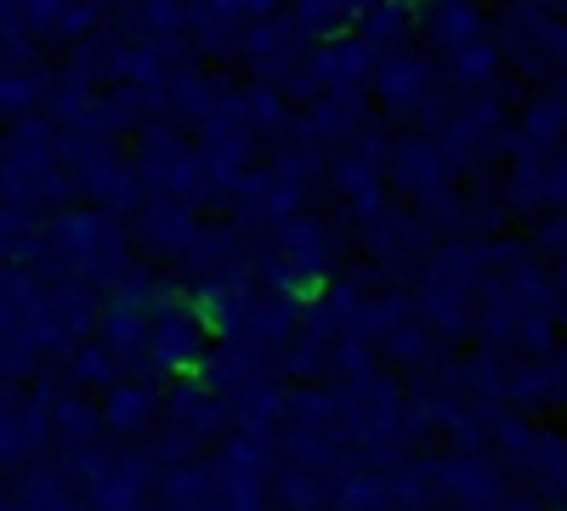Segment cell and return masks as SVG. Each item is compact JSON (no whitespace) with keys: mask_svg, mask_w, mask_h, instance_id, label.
Returning <instances> with one entry per match:
<instances>
[{"mask_svg":"<svg viewBox=\"0 0 567 511\" xmlns=\"http://www.w3.org/2000/svg\"><path fill=\"white\" fill-rule=\"evenodd\" d=\"M74 200V176L58 160V131L45 120H18L0 131V211L18 216H58Z\"/></svg>","mask_w":567,"mask_h":511,"instance_id":"6da1fadb","label":"cell"},{"mask_svg":"<svg viewBox=\"0 0 567 511\" xmlns=\"http://www.w3.org/2000/svg\"><path fill=\"white\" fill-rule=\"evenodd\" d=\"M374 91H381V103L392 109V114H403V120H420V125H443L449 120V109H443V98H437V85H443V69L425 58V52H392V58H381L374 63Z\"/></svg>","mask_w":567,"mask_h":511,"instance_id":"7a4b0ae2","label":"cell"},{"mask_svg":"<svg viewBox=\"0 0 567 511\" xmlns=\"http://www.w3.org/2000/svg\"><path fill=\"white\" fill-rule=\"evenodd\" d=\"M499 143L516 154V165H545L550 154L567 149V91H550V98H534L523 109V120L505 125Z\"/></svg>","mask_w":567,"mask_h":511,"instance_id":"3957f363","label":"cell"},{"mask_svg":"<svg viewBox=\"0 0 567 511\" xmlns=\"http://www.w3.org/2000/svg\"><path fill=\"white\" fill-rule=\"evenodd\" d=\"M336 251H341V234L323 216H307V211L290 216L272 234V256L296 273V285H301V278H323L329 267H336Z\"/></svg>","mask_w":567,"mask_h":511,"instance_id":"277c9868","label":"cell"},{"mask_svg":"<svg viewBox=\"0 0 567 511\" xmlns=\"http://www.w3.org/2000/svg\"><path fill=\"white\" fill-rule=\"evenodd\" d=\"M148 358L165 369H194L205 358V318L182 302H159L148 318Z\"/></svg>","mask_w":567,"mask_h":511,"instance_id":"5b68a950","label":"cell"},{"mask_svg":"<svg viewBox=\"0 0 567 511\" xmlns=\"http://www.w3.org/2000/svg\"><path fill=\"white\" fill-rule=\"evenodd\" d=\"M437 494L454 511H477L505 494V472L488 454H449V460H437Z\"/></svg>","mask_w":567,"mask_h":511,"instance_id":"8992f818","label":"cell"},{"mask_svg":"<svg viewBox=\"0 0 567 511\" xmlns=\"http://www.w3.org/2000/svg\"><path fill=\"white\" fill-rule=\"evenodd\" d=\"M369 251H374V262H386V267H409V262H432L437 239H432V227H425L414 211L386 205L381 216L369 222Z\"/></svg>","mask_w":567,"mask_h":511,"instance_id":"52a82bcc","label":"cell"},{"mask_svg":"<svg viewBox=\"0 0 567 511\" xmlns=\"http://www.w3.org/2000/svg\"><path fill=\"white\" fill-rule=\"evenodd\" d=\"M159 387L154 381H120V387H109V398L97 403V415H103V432H114V438H148L154 427H159Z\"/></svg>","mask_w":567,"mask_h":511,"instance_id":"ba28073f","label":"cell"},{"mask_svg":"<svg viewBox=\"0 0 567 511\" xmlns=\"http://www.w3.org/2000/svg\"><path fill=\"white\" fill-rule=\"evenodd\" d=\"M23 23H29V40L34 45H85L91 34L103 29V12L97 7H58V0H40V7H23Z\"/></svg>","mask_w":567,"mask_h":511,"instance_id":"9c48e42d","label":"cell"},{"mask_svg":"<svg viewBox=\"0 0 567 511\" xmlns=\"http://www.w3.org/2000/svg\"><path fill=\"white\" fill-rule=\"evenodd\" d=\"M205 234V227L194 222V211H182V205H142L136 211V239H142V251H154V256H187L194 251V239Z\"/></svg>","mask_w":567,"mask_h":511,"instance_id":"30bf717a","label":"cell"},{"mask_svg":"<svg viewBox=\"0 0 567 511\" xmlns=\"http://www.w3.org/2000/svg\"><path fill=\"white\" fill-rule=\"evenodd\" d=\"M45 80L52 69H40L34 58H7L0 52V120H29L40 103H45Z\"/></svg>","mask_w":567,"mask_h":511,"instance_id":"8fae6325","label":"cell"},{"mask_svg":"<svg viewBox=\"0 0 567 511\" xmlns=\"http://www.w3.org/2000/svg\"><path fill=\"white\" fill-rule=\"evenodd\" d=\"M52 438L63 443L69 460L85 454V449H97V438H103L97 403H91L85 392H58V398H52Z\"/></svg>","mask_w":567,"mask_h":511,"instance_id":"7c38bea8","label":"cell"},{"mask_svg":"<svg viewBox=\"0 0 567 511\" xmlns=\"http://www.w3.org/2000/svg\"><path fill=\"white\" fill-rule=\"evenodd\" d=\"M58 358H63V376H58V381H63L69 392H91V387L109 392V387H120V364H114L97 341H74V347L58 352Z\"/></svg>","mask_w":567,"mask_h":511,"instance_id":"4fadbf2b","label":"cell"},{"mask_svg":"<svg viewBox=\"0 0 567 511\" xmlns=\"http://www.w3.org/2000/svg\"><path fill=\"white\" fill-rule=\"evenodd\" d=\"M420 23H425V34H432L437 52H449V58L460 52V45H471V40L488 34V18H483L477 7H460V0H454V7H432Z\"/></svg>","mask_w":567,"mask_h":511,"instance_id":"5bb4252c","label":"cell"},{"mask_svg":"<svg viewBox=\"0 0 567 511\" xmlns=\"http://www.w3.org/2000/svg\"><path fill=\"white\" fill-rule=\"evenodd\" d=\"M45 251V222L0 211V267H34Z\"/></svg>","mask_w":567,"mask_h":511,"instance_id":"9a60e30c","label":"cell"},{"mask_svg":"<svg viewBox=\"0 0 567 511\" xmlns=\"http://www.w3.org/2000/svg\"><path fill=\"white\" fill-rule=\"evenodd\" d=\"M449 80H460V85H477V91H494V74H499V52H494V40L483 34V40H471V45H460V52L449 58V69H443Z\"/></svg>","mask_w":567,"mask_h":511,"instance_id":"2e32d148","label":"cell"},{"mask_svg":"<svg viewBox=\"0 0 567 511\" xmlns=\"http://www.w3.org/2000/svg\"><path fill=\"white\" fill-rule=\"evenodd\" d=\"M545 205L567 211V149L545 160Z\"/></svg>","mask_w":567,"mask_h":511,"instance_id":"e0dca14e","label":"cell"},{"mask_svg":"<svg viewBox=\"0 0 567 511\" xmlns=\"http://www.w3.org/2000/svg\"><path fill=\"white\" fill-rule=\"evenodd\" d=\"M0 511H40L29 494H18V489H0Z\"/></svg>","mask_w":567,"mask_h":511,"instance_id":"ac0fdd59","label":"cell"},{"mask_svg":"<svg viewBox=\"0 0 567 511\" xmlns=\"http://www.w3.org/2000/svg\"><path fill=\"white\" fill-rule=\"evenodd\" d=\"M550 313H561V318H567V267L556 273V285H550Z\"/></svg>","mask_w":567,"mask_h":511,"instance_id":"d6986e66","label":"cell"}]
</instances>
